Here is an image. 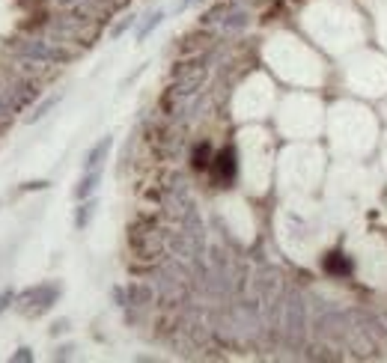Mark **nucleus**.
<instances>
[{
	"mask_svg": "<svg viewBox=\"0 0 387 363\" xmlns=\"http://www.w3.org/2000/svg\"><path fill=\"white\" fill-rule=\"evenodd\" d=\"M96 208H98L96 199H80V206H78V212H75V226H78V230H84V226L93 221Z\"/></svg>",
	"mask_w": 387,
	"mask_h": 363,
	"instance_id": "39448f33",
	"label": "nucleus"
},
{
	"mask_svg": "<svg viewBox=\"0 0 387 363\" xmlns=\"http://www.w3.org/2000/svg\"><path fill=\"white\" fill-rule=\"evenodd\" d=\"M191 3H197V0H179V3H176V12H185V9L191 6Z\"/></svg>",
	"mask_w": 387,
	"mask_h": 363,
	"instance_id": "f3484780",
	"label": "nucleus"
},
{
	"mask_svg": "<svg viewBox=\"0 0 387 363\" xmlns=\"http://www.w3.org/2000/svg\"><path fill=\"white\" fill-rule=\"evenodd\" d=\"M69 331V322L66 319H60V322H54V328H51V333L57 337V333H66Z\"/></svg>",
	"mask_w": 387,
	"mask_h": 363,
	"instance_id": "2eb2a0df",
	"label": "nucleus"
},
{
	"mask_svg": "<svg viewBox=\"0 0 387 363\" xmlns=\"http://www.w3.org/2000/svg\"><path fill=\"white\" fill-rule=\"evenodd\" d=\"M111 146H113V138H102L96 143L93 149L87 152V158H84V170H98L104 164V158H107V152H111Z\"/></svg>",
	"mask_w": 387,
	"mask_h": 363,
	"instance_id": "f03ea898",
	"label": "nucleus"
},
{
	"mask_svg": "<svg viewBox=\"0 0 387 363\" xmlns=\"http://www.w3.org/2000/svg\"><path fill=\"white\" fill-rule=\"evenodd\" d=\"M12 301H15V292H12V289H6V292H3V295H0V313H3V310H6V307H9V304H12Z\"/></svg>",
	"mask_w": 387,
	"mask_h": 363,
	"instance_id": "4468645a",
	"label": "nucleus"
},
{
	"mask_svg": "<svg viewBox=\"0 0 387 363\" xmlns=\"http://www.w3.org/2000/svg\"><path fill=\"white\" fill-rule=\"evenodd\" d=\"M149 295H152L149 289H140V286H131V289H129V298H131V304H134V301H137V304H140V301H149Z\"/></svg>",
	"mask_w": 387,
	"mask_h": 363,
	"instance_id": "f8f14e48",
	"label": "nucleus"
},
{
	"mask_svg": "<svg viewBox=\"0 0 387 363\" xmlns=\"http://www.w3.org/2000/svg\"><path fill=\"white\" fill-rule=\"evenodd\" d=\"M247 24V12H227V21H223V27H227V30H241V27Z\"/></svg>",
	"mask_w": 387,
	"mask_h": 363,
	"instance_id": "1a4fd4ad",
	"label": "nucleus"
},
{
	"mask_svg": "<svg viewBox=\"0 0 387 363\" xmlns=\"http://www.w3.org/2000/svg\"><path fill=\"white\" fill-rule=\"evenodd\" d=\"M203 78H206V75H203V72H197V75H194V78H188V80H182V84H179V87H176V93H182V96H188V93H194V89H197V87H200V84H203Z\"/></svg>",
	"mask_w": 387,
	"mask_h": 363,
	"instance_id": "9d476101",
	"label": "nucleus"
},
{
	"mask_svg": "<svg viewBox=\"0 0 387 363\" xmlns=\"http://www.w3.org/2000/svg\"><path fill=\"white\" fill-rule=\"evenodd\" d=\"M12 360L15 363H27V360H33V351L30 349H18L15 355H12Z\"/></svg>",
	"mask_w": 387,
	"mask_h": 363,
	"instance_id": "ddd939ff",
	"label": "nucleus"
},
{
	"mask_svg": "<svg viewBox=\"0 0 387 363\" xmlns=\"http://www.w3.org/2000/svg\"><path fill=\"white\" fill-rule=\"evenodd\" d=\"M209 155H212V146H209V143H203V146H197V152H194V167H197V170H206V167L212 164V161H209Z\"/></svg>",
	"mask_w": 387,
	"mask_h": 363,
	"instance_id": "6e6552de",
	"label": "nucleus"
},
{
	"mask_svg": "<svg viewBox=\"0 0 387 363\" xmlns=\"http://www.w3.org/2000/svg\"><path fill=\"white\" fill-rule=\"evenodd\" d=\"M134 21H137V18H134V15H129V18H122V21H120V24H116V27H113V30H111V39H120V36H122L125 30H129V27H131Z\"/></svg>",
	"mask_w": 387,
	"mask_h": 363,
	"instance_id": "9b49d317",
	"label": "nucleus"
},
{
	"mask_svg": "<svg viewBox=\"0 0 387 363\" xmlns=\"http://www.w3.org/2000/svg\"><path fill=\"white\" fill-rule=\"evenodd\" d=\"M57 298H60V286H54V283H42V286H33V289H27V292H21V310L24 313H30V316H39L45 310H51V304H57Z\"/></svg>",
	"mask_w": 387,
	"mask_h": 363,
	"instance_id": "f257e3e1",
	"label": "nucleus"
},
{
	"mask_svg": "<svg viewBox=\"0 0 387 363\" xmlns=\"http://www.w3.org/2000/svg\"><path fill=\"white\" fill-rule=\"evenodd\" d=\"M54 358H71V346H63V349H57V355H54Z\"/></svg>",
	"mask_w": 387,
	"mask_h": 363,
	"instance_id": "dca6fc26",
	"label": "nucleus"
},
{
	"mask_svg": "<svg viewBox=\"0 0 387 363\" xmlns=\"http://www.w3.org/2000/svg\"><path fill=\"white\" fill-rule=\"evenodd\" d=\"M161 21H164V12H152V15H146V21H143V27L137 30V39L143 42V39H146V36H149L152 30H155V27H158Z\"/></svg>",
	"mask_w": 387,
	"mask_h": 363,
	"instance_id": "423d86ee",
	"label": "nucleus"
},
{
	"mask_svg": "<svg viewBox=\"0 0 387 363\" xmlns=\"http://www.w3.org/2000/svg\"><path fill=\"white\" fill-rule=\"evenodd\" d=\"M98 182H102V170H87V176L75 185V199H89L96 194Z\"/></svg>",
	"mask_w": 387,
	"mask_h": 363,
	"instance_id": "20e7f679",
	"label": "nucleus"
},
{
	"mask_svg": "<svg viewBox=\"0 0 387 363\" xmlns=\"http://www.w3.org/2000/svg\"><path fill=\"white\" fill-rule=\"evenodd\" d=\"M214 173L223 182H232V176H236V152L232 149L218 152V155H214Z\"/></svg>",
	"mask_w": 387,
	"mask_h": 363,
	"instance_id": "7ed1b4c3",
	"label": "nucleus"
},
{
	"mask_svg": "<svg viewBox=\"0 0 387 363\" xmlns=\"http://www.w3.org/2000/svg\"><path fill=\"white\" fill-rule=\"evenodd\" d=\"M57 102H60V96H51V98H45V102H42L39 107H36V111H33L30 116H27V122H39L42 116L51 111V107H57Z\"/></svg>",
	"mask_w": 387,
	"mask_h": 363,
	"instance_id": "0eeeda50",
	"label": "nucleus"
}]
</instances>
